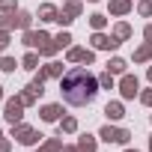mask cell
Returning <instances> with one entry per match:
<instances>
[{"label": "cell", "instance_id": "6da1fadb", "mask_svg": "<svg viewBox=\"0 0 152 152\" xmlns=\"http://www.w3.org/2000/svg\"><path fill=\"white\" fill-rule=\"evenodd\" d=\"M63 96L69 104H87L96 96V81L93 75H87L84 69H75L63 78Z\"/></svg>", "mask_w": 152, "mask_h": 152}]
</instances>
